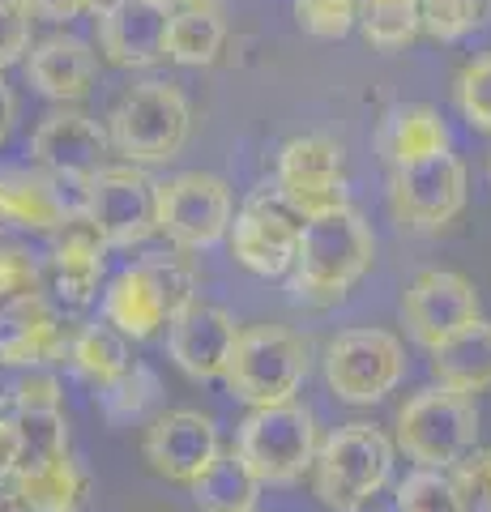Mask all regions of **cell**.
Listing matches in <instances>:
<instances>
[{"mask_svg": "<svg viewBox=\"0 0 491 512\" xmlns=\"http://www.w3.org/2000/svg\"><path fill=\"white\" fill-rule=\"evenodd\" d=\"M295 18L316 39H342L359 18V0H295Z\"/></svg>", "mask_w": 491, "mask_h": 512, "instance_id": "cell-35", "label": "cell"}, {"mask_svg": "<svg viewBox=\"0 0 491 512\" xmlns=\"http://www.w3.org/2000/svg\"><path fill=\"white\" fill-rule=\"evenodd\" d=\"M257 478H252V470L240 461V453H218L210 461V470H205L201 478L188 491H193V504L201 512H252L257 508Z\"/></svg>", "mask_w": 491, "mask_h": 512, "instance_id": "cell-29", "label": "cell"}, {"mask_svg": "<svg viewBox=\"0 0 491 512\" xmlns=\"http://www.w3.org/2000/svg\"><path fill=\"white\" fill-rule=\"evenodd\" d=\"M398 504L402 512H462L445 470H415L398 487Z\"/></svg>", "mask_w": 491, "mask_h": 512, "instance_id": "cell-34", "label": "cell"}, {"mask_svg": "<svg viewBox=\"0 0 491 512\" xmlns=\"http://www.w3.org/2000/svg\"><path fill=\"white\" fill-rule=\"evenodd\" d=\"M107 128L86 116V111H52L30 137V158H35L39 171L52 175H77V180H90L107 167Z\"/></svg>", "mask_w": 491, "mask_h": 512, "instance_id": "cell-17", "label": "cell"}, {"mask_svg": "<svg viewBox=\"0 0 491 512\" xmlns=\"http://www.w3.org/2000/svg\"><path fill=\"white\" fill-rule=\"evenodd\" d=\"M479 410L474 397L453 389H423L398 410V448L419 470H453L474 453Z\"/></svg>", "mask_w": 491, "mask_h": 512, "instance_id": "cell-7", "label": "cell"}, {"mask_svg": "<svg viewBox=\"0 0 491 512\" xmlns=\"http://www.w3.org/2000/svg\"><path fill=\"white\" fill-rule=\"evenodd\" d=\"M218 453H223L218 427L210 414H201V410H163L158 419H150L146 436H141L146 466L158 478L180 483V487H193L197 478L210 470V461Z\"/></svg>", "mask_w": 491, "mask_h": 512, "instance_id": "cell-14", "label": "cell"}, {"mask_svg": "<svg viewBox=\"0 0 491 512\" xmlns=\"http://www.w3.org/2000/svg\"><path fill=\"white\" fill-rule=\"evenodd\" d=\"M483 22V0H419V26L436 43L466 39Z\"/></svg>", "mask_w": 491, "mask_h": 512, "instance_id": "cell-32", "label": "cell"}, {"mask_svg": "<svg viewBox=\"0 0 491 512\" xmlns=\"http://www.w3.org/2000/svg\"><path fill=\"white\" fill-rule=\"evenodd\" d=\"M308 367H312V346L304 333L287 325H252L240 329V338H235L223 384L235 402L261 410V406L295 402L299 384L308 380Z\"/></svg>", "mask_w": 491, "mask_h": 512, "instance_id": "cell-3", "label": "cell"}, {"mask_svg": "<svg viewBox=\"0 0 491 512\" xmlns=\"http://www.w3.org/2000/svg\"><path fill=\"white\" fill-rule=\"evenodd\" d=\"M154 5H163V9H176V5H180V0H154Z\"/></svg>", "mask_w": 491, "mask_h": 512, "instance_id": "cell-47", "label": "cell"}, {"mask_svg": "<svg viewBox=\"0 0 491 512\" xmlns=\"http://www.w3.org/2000/svg\"><path fill=\"white\" fill-rule=\"evenodd\" d=\"M26 77L43 99L56 103H82L99 82V56L77 35H47L30 47Z\"/></svg>", "mask_w": 491, "mask_h": 512, "instance_id": "cell-20", "label": "cell"}, {"mask_svg": "<svg viewBox=\"0 0 491 512\" xmlns=\"http://www.w3.org/2000/svg\"><path fill=\"white\" fill-rule=\"evenodd\" d=\"M223 43H227V26L218 18V9H171V22H167V43H163V56L188 64V69H205L223 56Z\"/></svg>", "mask_w": 491, "mask_h": 512, "instance_id": "cell-27", "label": "cell"}, {"mask_svg": "<svg viewBox=\"0 0 491 512\" xmlns=\"http://www.w3.org/2000/svg\"><path fill=\"white\" fill-rule=\"evenodd\" d=\"M124 5V0H86V13H94V18H107V13H116Z\"/></svg>", "mask_w": 491, "mask_h": 512, "instance_id": "cell-45", "label": "cell"}, {"mask_svg": "<svg viewBox=\"0 0 491 512\" xmlns=\"http://www.w3.org/2000/svg\"><path fill=\"white\" fill-rule=\"evenodd\" d=\"M197 299L193 269L176 256H146L120 269L103 291V320L129 342H150Z\"/></svg>", "mask_w": 491, "mask_h": 512, "instance_id": "cell-2", "label": "cell"}, {"mask_svg": "<svg viewBox=\"0 0 491 512\" xmlns=\"http://www.w3.org/2000/svg\"><path fill=\"white\" fill-rule=\"evenodd\" d=\"M432 376L440 389L479 397L491 389V320H470L432 346Z\"/></svg>", "mask_w": 491, "mask_h": 512, "instance_id": "cell-22", "label": "cell"}, {"mask_svg": "<svg viewBox=\"0 0 491 512\" xmlns=\"http://www.w3.org/2000/svg\"><path fill=\"white\" fill-rule=\"evenodd\" d=\"M312 491L334 512L355 508L363 495H372L393 474V440L372 423H342L334 436H325L312 461Z\"/></svg>", "mask_w": 491, "mask_h": 512, "instance_id": "cell-6", "label": "cell"}, {"mask_svg": "<svg viewBox=\"0 0 491 512\" xmlns=\"http://www.w3.org/2000/svg\"><path fill=\"white\" fill-rule=\"evenodd\" d=\"M158 397H163V384H158V376L146 363H129L116 380H107V384L94 389V402H99L103 419L116 423V427L141 423L158 406Z\"/></svg>", "mask_w": 491, "mask_h": 512, "instance_id": "cell-30", "label": "cell"}, {"mask_svg": "<svg viewBox=\"0 0 491 512\" xmlns=\"http://www.w3.org/2000/svg\"><path fill=\"white\" fill-rule=\"evenodd\" d=\"M13 466H18V431L13 419H0V483L13 478Z\"/></svg>", "mask_w": 491, "mask_h": 512, "instance_id": "cell-41", "label": "cell"}, {"mask_svg": "<svg viewBox=\"0 0 491 512\" xmlns=\"http://www.w3.org/2000/svg\"><path fill=\"white\" fill-rule=\"evenodd\" d=\"M13 431H18V466H13V478L35 474L69 453V423H65V410L60 406L18 410L13 414Z\"/></svg>", "mask_w": 491, "mask_h": 512, "instance_id": "cell-26", "label": "cell"}, {"mask_svg": "<svg viewBox=\"0 0 491 512\" xmlns=\"http://www.w3.org/2000/svg\"><path fill=\"white\" fill-rule=\"evenodd\" d=\"M299 218L282 192L274 184H261L252 197L240 205V214L231 218V252L244 269H252L257 278H287L295 265V248H299Z\"/></svg>", "mask_w": 491, "mask_h": 512, "instance_id": "cell-11", "label": "cell"}, {"mask_svg": "<svg viewBox=\"0 0 491 512\" xmlns=\"http://www.w3.org/2000/svg\"><path fill=\"white\" fill-rule=\"evenodd\" d=\"M453 99H457V111L470 128L479 133H491V56H479L470 60L453 82Z\"/></svg>", "mask_w": 491, "mask_h": 512, "instance_id": "cell-33", "label": "cell"}, {"mask_svg": "<svg viewBox=\"0 0 491 512\" xmlns=\"http://www.w3.org/2000/svg\"><path fill=\"white\" fill-rule=\"evenodd\" d=\"M406 376V346L389 329H346L325 346V384L346 406H372Z\"/></svg>", "mask_w": 491, "mask_h": 512, "instance_id": "cell-8", "label": "cell"}, {"mask_svg": "<svg viewBox=\"0 0 491 512\" xmlns=\"http://www.w3.org/2000/svg\"><path fill=\"white\" fill-rule=\"evenodd\" d=\"M13 487L22 491V500L35 512H82L90 495V470L73 453H65L52 466L13 478Z\"/></svg>", "mask_w": 491, "mask_h": 512, "instance_id": "cell-25", "label": "cell"}, {"mask_svg": "<svg viewBox=\"0 0 491 512\" xmlns=\"http://www.w3.org/2000/svg\"><path fill=\"white\" fill-rule=\"evenodd\" d=\"M355 26L376 52H402L419 39V0H359Z\"/></svg>", "mask_w": 491, "mask_h": 512, "instance_id": "cell-31", "label": "cell"}, {"mask_svg": "<svg viewBox=\"0 0 491 512\" xmlns=\"http://www.w3.org/2000/svg\"><path fill=\"white\" fill-rule=\"evenodd\" d=\"M487 171H491V167H487Z\"/></svg>", "mask_w": 491, "mask_h": 512, "instance_id": "cell-49", "label": "cell"}, {"mask_svg": "<svg viewBox=\"0 0 491 512\" xmlns=\"http://www.w3.org/2000/svg\"><path fill=\"white\" fill-rule=\"evenodd\" d=\"M193 133V107L176 82H137L116 99L107 116V141L133 167H154L180 158Z\"/></svg>", "mask_w": 491, "mask_h": 512, "instance_id": "cell-4", "label": "cell"}, {"mask_svg": "<svg viewBox=\"0 0 491 512\" xmlns=\"http://www.w3.org/2000/svg\"><path fill=\"white\" fill-rule=\"evenodd\" d=\"M449 483L457 491V504H462V512H491V448L457 461L453 474H449Z\"/></svg>", "mask_w": 491, "mask_h": 512, "instance_id": "cell-36", "label": "cell"}, {"mask_svg": "<svg viewBox=\"0 0 491 512\" xmlns=\"http://www.w3.org/2000/svg\"><path fill=\"white\" fill-rule=\"evenodd\" d=\"M376 261V235L351 205L304 218L291 265V291L299 303L329 308L351 295V286L368 274Z\"/></svg>", "mask_w": 491, "mask_h": 512, "instance_id": "cell-1", "label": "cell"}, {"mask_svg": "<svg viewBox=\"0 0 491 512\" xmlns=\"http://www.w3.org/2000/svg\"><path fill=\"white\" fill-rule=\"evenodd\" d=\"M402 325L410 329V338L432 350L436 342H445L449 333H457L470 320H479V291L466 274L453 269H423L402 291Z\"/></svg>", "mask_w": 491, "mask_h": 512, "instance_id": "cell-15", "label": "cell"}, {"mask_svg": "<svg viewBox=\"0 0 491 512\" xmlns=\"http://www.w3.org/2000/svg\"><path fill=\"white\" fill-rule=\"evenodd\" d=\"M231 218V184L214 171H180L154 184V231H163L180 248H214L231 231Z\"/></svg>", "mask_w": 491, "mask_h": 512, "instance_id": "cell-9", "label": "cell"}, {"mask_svg": "<svg viewBox=\"0 0 491 512\" xmlns=\"http://www.w3.org/2000/svg\"><path fill=\"white\" fill-rule=\"evenodd\" d=\"M69 367L77 376H82L90 389H99V384H107V380H116L124 367L133 363V350H129V338H124L120 329H112L103 320H94V325H82L69 338Z\"/></svg>", "mask_w": 491, "mask_h": 512, "instance_id": "cell-28", "label": "cell"}, {"mask_svg": "<svg viewBox=\"0 0 491 512\" xmlns=\"http://www.w3.org/2000/svg\"><path fill=\"white\" fill-rule=\"evenodd\" d=\"M103 248L107 244L94 231H69L39 261V286L60 312H77L99 295L103 274H107Z\"/></svg>", "mask_w": 491, "mask_h": 512, "instance_id": "cell-19", "label": "cell"}, {"mask_svg": "<svg viewBox=\"0 0 491 512\" xmlns=\"http://www.w3.org/2000/svg\"><path fill=\"white\" fill-rule=\"evenodd\" d=\"M0 214L22 231H60L69 222L60 192L47 171H5L0 175Z\"/></svg>", "mask_w": 491, "mask_h": 512, "instance_id": "cell-24", "label": "cell"}, {"mask_svg": "<svg viewBox=\"0 0 491 512\" xmlns=\"http://www.w3.org/2000/svg\"><path fill=\"white\" fill-rule=\"evenodd\" d=\"M180 5H184V9H218L223 0H180Z\"/></svg>", "mask_w": 491, "mask_h": 512, "instance_id": "cell-46", "label": "cell"}, {"mask_svg": "<svg viewBox=\"0 0 491 512\" xmlns=\"http://www.w3.org/2000/svg\"><path fill=\"white\" fill-rule=\"evenodd\" d=\"M0 512H35V508L22 500V491L13 487V478H5V483H0Z\"/></svg>", "mask_w": 491, "mask_h": 512, "instance_id": "cell-44", "label": "cell"}, {"mask_svg": "<svg viewBox=\"0 0 491 512\" xmlns=\"http://www.w3.org/2000/svg\"><path fill=\"white\" fill-rule=\"evenodd\" d=\"M86 227L103 239L107 248H133L154 235V180L146 167L120 163L90 175Z\"/></svg>", "mask_w": 491, "mask_h": 512, "instance_id": "cell-13", "label": "cell"}, {"mask_svg": "<svg viewBox=\"0 0 491 512\" xmlns=\"http://www.w3.org/2000/svg\"><path fill=\"white\" fill-rule=\"evenodd\" d=\"M376 141H380V154L389 158V167H410V163H423V158L449 154V124L440 120L436 107L406 103L385 116Z\"/></svg>", "mask_w": 491, "mask_h": 512, "instance_id": "cell-23", "label": "cell"}, {"mask_svg": "<svg viewBox=\"0 0 491 512\" xmlns=\"http://www.w3.org/2000/svg\"><path fill=\"white\" fill-rule=\"evenodd\" d=\"M346 150L325 133L291 137L278 150L274 188L299 218H316L325 210L346 205Z\"/></svg>", "mask_w": 491, "mask_h": 512, "instance_id": "cell-12", "label": "cell"}, {"mask_svg": "<svg viewBox=\"0 0 491 512\" xmlns=\"http://www.w3.org/2000/svg\"><path fill=\"white\" fill-rule=\"evenodd\" d=\"M346 512H402V504H398V491H372V495H363V500L355 504V508H346Z\"/></svg>", "mask_w": 491, "mask_h": 512, "instance_id": "cell-43", "label": "cell"}, {"mask_svg": "<svg viewBox=\"0 0 491 512\" xmlns=\"http://www.w3.org/2000/svg\"><path fill=\"white\" fill-rule=\"evenodd\" d=\"M0 227H5V214H0Z\"/></svg>", "mask_w": 491, "mask_h": 512, "instance_id": "cell-48", "label": "cell"}, {"mask_svg": "<svg viewBox=\"0 0 491 512\" xmlns=\"http://www.w3.org/2000/svg\"><path fill=\"white\" fill-rule=\"evenodd\" d=\"M73 329L47 295L0 303V355L18 367H52L69 355Z\"/></svg>", "mask_w": 491, "mask_h": 512, "instance_id": "cell-18", "label": "cell"}, {"mask_svg": "<svg viewBox=\"0 0 491 512\" xmlns=\"http://www.w3.org/2000/svg\"><path fill=\"white\" fill-rule=\"evenodd\" d=\"M235 338H240L235 316L205 299H193L167 325V350L188 380H223Z\"/></svg>", "mask_w": 491, "mask_h": 512, "instance_id": "cell-16", "label": "cell"}, {"mask_svg": "<svg viewBox=\"0 0 491 512\" xmlns=\"http://www.w3.org/2000/svg\"><path fill=\"white\" fill-rule=\"evenodd\" d=\"M13 120H18V94H13V86L0 77V146H5L9 133H13Z\"/></svg>", "mask_w": 491, "mask_h": 512, "instance_id": "cell-42", "label": "cell"}, {"mask_svg": "<svg viewBox=\"0 0 491 512\" xmlns=\"http://www.w3.org/2000/svg\"><path fill=\"white\" fill-rule=\"evenodd\" d=\"M466 205V167L457 154H436L410 167H393L389 214L402 231L436 235L462 214Z\"/></svg>", "mask_w": 491, "mask_h": 512, "instance_id": "cell-10", "label": "cell"}, {"mask_svg": "<svg viewBox=\"0 0 491 512\" xmlns=\"http://www.w3.org/2000/svg\"><path fill=\"white\" fill-rule=\"evenodd\" d=\"M171 9L154 0H124L116 13L99 18V47L120 69H150L163 60Z\"/></svg>", "mask_w": 491, "mask_h": 512, "instance_id": "cell-21", "label": "cell"}, {"mask_svg": "<svg viewBox=\"0 0 491 512\" xmlns=\"http://www.w3.org/2000/svg\"><path fill=\"white\" fill-rule=\"evenodd\" d=\"M43 295L39 286V256L18 244H0V303Z\"/></svg>", "mask_w": 491, "mask_h": 512, "instance_id": "cell-37", "label": "cell"}, {"mask_svg": "<svg viewBox=\"0 0 491 512\" xmlns=\"http://www.w3.org/2000/svg\"><path fill=\"white\" fill-rule=\"evenodd\" d=\"M30 18L43 22H73L77 13H86V0H18Z\"/></svg>", "mask_w": 491, "mask_h": 512, "instance_id": "cell-39", "label": "cell"}, {"mask_svg": "<svg viewBox=\"0 0 491 512\" xmlns=\"http://www.w3.org/2000/svg\"><path fill=\"white\" fill-rule=\"evenodd\" d=\"M316 448H321L316 419H312V410L299 402L248 410V419L235 431V453H240V461L252 470V478L269 483V487L299 483V478L312 470Z\"/></svg>", "mask_w": 491, "mask_h": 512, "instance_id": "cell-5", "label": "cell"}, {"mask_svg": "<svg viewBox=\"0 0 491 512\" xmlns=\"http://www.w3.org/2000/svg\"><path fill=\"white\" fill-rule=\"evenodd\" d=\"M22 376H26V367L9 363L5 355H0V414L18 406V389H22Z\"/></svg>", "mask_w": 491, "mask_h": 512, "instance_id": "cell-40", "label": "cell"}, {"mask_svg": "<svg viewBox=\"0 0 491 512\" xmlns=\"http://www.w3.org/2000/svg\"><path fill=\"white\" fill-rule=\"evenodd\" d=\"M30 52V13L18 0H0V73Z\"/></svg>", "mask_w": 491, "mask_h": 512, "instance_id": "cell-38", "label": "cell"}]
</instances>
